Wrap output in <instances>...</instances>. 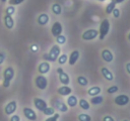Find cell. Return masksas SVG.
I'll return each mask as SVG.
<instances>
[{
	"mask_svg": "<svg viewBox=\"0 0 130 121\" xmlns=\"http://www.w3.org/2000/svg\"><path fill=\"white\" fill-rule=\"evenodd\" d=\"M110 31V21L108 18H105L102 20L100 24V30H99V35H100V40H103L109 33Z\"/></svg>",
	"mask_w": 130,
	"mask_h": 121,
	"instance_id": "3",
	"label": "cell"
},
{
	"mask_svg": "<svg viewBox=\"0 0 130 121\" xmlns=\"http://www.w3.org/2000/svg\"><path fill=\"white\" fill-rule=\"evenodd\" d=\"M62 31H63V26L61 24V22L59 21H56L53 23L52 27H51V33L53 36H58L60 34H62Z\"/></svg>",
	"mask_w": 130,
	"mask_h": 121,
	"instance_id": "9",
	"label": "cell"
},
{
	"mask_svg": "<svg viewBox=\"0 0 130 121\" xmlns=\"http://www.w3.org/2000/svg\"><path fill=\"white\" fill-rule=\"evenodd\" d=\"M49 20H50V17H49V15H48L47 13H42V14H40V15L38 16L37 22H38V24H39V25H41V26H44V25L48 24Z\"/></svg>",
	"mask_w": 130,
	"mask_h": 121,
	"instance_id": "18",
	"label": "cell"
},
{
	"mask_svg": "<svg viewBox=\"0 0 130 121\" xmlns=\"http://www.w3.org/2000/svg\"><path fill=\"white\" fill-rule=\"evenodd\" d=\"M102 92V88L99 87V86H93V87H90L88 90H87V94L89 96H95V95H100Z\"/></svg>",
	"mask_w": 130,
	"mask_h": 121,
	"instance_id": "21",
	"label": "cell"
},
{
	"mask_svg": "<svg viewBox=\"0 0 130 121\" xmlns=\"http://www.w3.org/2000/svg\"><path fill=\"white\" fill-rule=\"evenodd\" d=\"M103 121H114V118L111 117V116H109V115H107V116H105L103 118Z\"/></svg>",
	"mask_w": 130,
	"mask_h": 121,
	"instance_id": "39",
	"label": "cell"
},
{
	"mask_svg": "<svg viewBox=\"0 0 130 121\" xmlns=\"http://www.w3.org/2000/svg\"><path fill=\"white\" fill-rule=\"evenodd\" d=\"M118 90H119L118 86H111L110 88H108L107 92H108L109 94H114V93H116V92H117Z\"/></svg>",
	"mask_w": 130,
	"mask_h": 121,
	"instance_id": "33",
	"label": "cell"
},
{
	"mask_svg": "<svg viewBox=\"0 0 130 121\" xmlns=\"http://www.w3.org/2000/svg\"><path fill=\"white\" fill-rule=\"evenodd\" d=\"M1 1H2L3 3H5V2H6V1H8V0H1Z\"/></svg>",
	"mask_w": 130,
	"mask_h": 121,
	"instance_id": "43",
	"label": "cell"
},
{
	"mask_svg": "<svg viewBox=\"0 0 130 121\" xmlns=\"http://www.w3.org/2000/svg\"><path fill=\"white\" fill-rule=\"evenodd\" d=\"M5 58H6V55H5V53H3V52H0V65H2V64L4 63Z\"/></svg>",
	"mask_w": 130,
	"mask_h": 121,
	"instance_id": "38",
	"label": "cell"
},
{
	"mask_svg": "<svg viewBox=\"0 0 130 121\" xmlns=\"http://www.w3.org/2000/svg\"><path fill=\"white\" fill-rule=\"evenodd\" d=\"M56 41H57V43H58L59 45H60V44H64V43L66 42V36L63 35V34H60V35L56 36Z\"/></svg>",
	"mask_w": 130,
	"mask_h": 121,
	"instance_id": "30",
	"label": "cell"
},
{
	"mask_svg": "<svg viewBox=\"0 0 130 121\" xmlns=\"http://www.w3.org/2000/svg\"><path fill=\"white\" fill-rule=\"evenodd\" d=\"M34 105H35V107H36L39 111H42V112L48 107L47 102H46L45 100L41 99V98H35V99H34Z\"/></svg>",
	"mask_w": 130,
	"mask_h": 121,
	"instance_id": "11",
	"label": "cell"
},
{
	"mask_svg": "<svg viewBox=\"0 0 130 121\" xmlns=\"http://www.w3.org/2000/svg\"><path fill=\"white\" fill-rule=\"evenodd\" d=\"M10 121H20V117L18 115H12L10 117Z\"/></svg>",
	"mask_w": 130,
	"mask_h": 121,
	"instance_id": "37",
	"label": "cell"
},
{
	"mask_svg": "<svg viewBox=\"0 0 130 121\" xmlns=\"http://www.w3.org/2000/svg\"><path fill=\"white\" fill-rule=\"evenodd\" d=\"M115 104L118 105V106H126L129 102H130V98L128 95L126 94H121V95H118L115 100H114Z\"/></svg>",
	"mask_w": 130,
	"mask_h": 121,
	"instance_id": "6",
	"label": "cell"
},
{
	"mask_svg": "<svg viewBox=\"0 0 130 121\" xmlns=\"http://www.w3.org/2000/svg\"><path fill=\"white\" fill-rule=\"evenodd\" d=\"M125 69H126V72L130 75V63H127L126 66H125Z\"/></svg>",
	"mask_w": 130,
	"mask_h": 121,
	"instance_id": "40",
	"label": "cell"
},
{
	"mask_svg": "<svg viewBox=\"0 0 130 121\" xmlns=\"http://www.w3.org/2000/svg\"><path fill=\"white\" fill-rule=\"evenodd\" d=\"M76 81H77V83H78L80 86H82V87H85V86L88 85V80H87L85 77H83V76H78L77 79H76Z\"/></svg>",
	"mask_w": 130,
	"mask_h": 121,
	"instance_id": "25",
	"label": "cell"
},
{
	"mask_svg": "<svg viewBox=\"0 0 130 121\" xmlns=\"http://www.w3.org/2000/svg\"><path fill=\"white\" fill-rule=\"evenodd\" d=\"M128 39H129V41H130V33L128 34Z\"/></svg>",
	"mask_w": 130,
	"mask_h": 121,
	"instance_id": "42",
	"label": "cell"
},
{
	"mask_svg": "<svg viewBox=\"0 0 130 121\" xmlns=\"http://www.w3.org/2000/svg\"><path fill=\"white\" fill-rule=\"evenodd\" d=\"M101 55H102V58H103L106 63H111V62H113V59H114V54H113V52H112L110 49H108V48L103 49L102 52H101Z\"/></svg>",
	"mask_w": 130,
	"mask_h": 121,
	"instance_id": "12",
	"label": "cell"
},
{
	"mask_svg": "<svg viewBox=\"0 0 130 121\" xmlns=\"http://www.w3.org/2000/svg\"><path fill=\"white\" fill-rule=\"evenodd\" d=\"M15 13V7L14 5H9L6 7L5 9V14H9V15H13Z\"/></svg>",
	"mask_w": 130,
	"mask_h": 121,
	"instance_id": "31",
	"label": "cell"
},
{
	"mask_svg": "<svg viewBox=\"0 0 130 121\" xmlns=\"http://www.w3.org/2000/svg\"><path fill=\"white\" fill-rule=\"evenodd\" d=\"M59 118H60V114H59V113H54L53 115L49 116L46 120H47V121H56V120H58Z\"/></svg>",
	"mask_w": 130,
	"mask_h": 121,
	"instance_id": "32",
	"label": "cell"
},
{
	"mask_svg": "<svg viewBox=\"0 0 130 121\" xmlns=\"http://www.w3.org/2000/svg\"><path fill=\"white\" fill-rule=\"evenodd\" d=\"M99 36V30L96 29H93V28H90V29H87L85 30L82 35H81V38L83 40H92L94 38H96Z\"/></svg>",
	"mask_w": 130,
	"mask_h": 121,
	"instance_id": "5",
	"label": "cell"
},
{
	"mask_svg": "<svg viewBox=\"0 0 130 121\" xmlns=\"http://www.w3.org/2000/svg\"><path fill=\"white\" fill-rule=\"evenodd\" d=\"M104 101V97L101 96V95H95V96H92L91 99H90V103L92 105H100L102 104Z\"/></svg>",
	"mask_w": 130,
	"mask_h": 121,
	"instance_id": "22",
	"label": "cell"
},
{
	"mask_svg": "<svg viewBox=\"0 0 130 121\" xmlns=\"http://www.w3.org/2000/svg\"><path fill=\"white\" fill-rule=\"evenodd\" d=\"M30 50H31L32 52L39 51V46H38V44H31V45H30Z\"/></svg>",
	"mask_w": 130,
	"mask_h": 121,
	"instance_id": "36",
	"label": "cell"
},
{
	"mask_svg": "<svg viewBox=\"0 0 130 121\" xmlns=\"http://www.w3.org/2000/svg\"><path fill=\"white\" fill-rule=\"evenodd\" d=\"M111 1H114L116 4H119V3H122V2H124L125 0H111Z\"/></svg>",
	"mask_w": 130,
	"mask_h": 121,
	"instance_id": "41",
	"label": "cell"
},
{
	"mask_svg": "<svg viewBox=\"0 0 130 121\" xmlns=\"http://www.w3.org/2000/svg\"><path fill=\"white\" fill-rule=\"evenodd\" d=\"M98 1H100V2H104V1H106V0H98Z\"/></svg>",
	"mask_w": 130,
	"mask_h": 121,
	"instance_id": "44",
	"label": "cell"
},
{
	"mask_svg": "<svg viewBox=\"0 0 130 121\" xmlns=\"http://www.w3.org/2000/svg\"><path fill=\"white\" fill-rule=\"evenodd\" d=\"M52 9V12L55 14V15H60L62 13V6L59 4V3H54L51 7Z\"/></svg>",
	"mask_w": 130,
	"mask_h": 121,
	"instance_id": "23",
	"label": "cell"
},
{
	"mask_svg": "<svg viewBox=\"0 0 130 121\" xmlns=\"http://www.w3.org/2000/svg\"><path fill=\"white\" fill-rule=\"evenodd\" d=\"M57 93L59 95H61V96H69L72 93V89L68 85H63V86L58 88Z\"/></svg>",
	"mask_w": 130,
	"mask_h": 121,
	"instance_id": "16",
	"label": "cell"
},
{
	"mask_svg": "<svg viewBox=\"0 0 130 121\" xmlns=\"http://www.w3.org/2000/svg\"><path fill=\"white\" fill-rule=\"evenodd\" d=\"M57 73H58L59 81L61 82V84H63V85H68V84L70 83V78H69L68 74L65 73L62 68H58V69H57Z\"/></svg>",
	"mask_w": 130,
	"mask_h": 121,
	"instance_id": "7",
	"label": "cell"
},
{
	"mask_svg": "<svg viewBox=\"0 0 130 121\" xmlns=\"http://www.w3.org/2000/svg\"><path fill=\"white\" fill-rule=\"evenodd\" d=\"M50 70H51V65L49 64L48 60L42 62V63L39 65V67H38V71H39V73L42 74V75L48 74V73L50 72Z\"/></svg>",
	"mask_w": 130,
	"mask_h": 121,
	"instance_id": "13",
	"label": "cell"
},
{
	"mask_svg": "<svg viewBox=\"0 0 130 121\" xmlns=\"http://www.w3.org/2000/svg\"><path fill=\"white\" fill-rule=\"evenodd\" d=\"M112 14H113V16H114L115 18H119V17H120V10H119L117 7H115L114 10H113V12H112Z\"/></svg>",
	"mask_w": 130,
	"mask_h": 121,
	"instance_id": "35",
	"label": "cell"
},
{
	"mask_svg": "<svg viewBox=\"0 0 130 121\" xmlns=\"http://www.w3.org/2000/svg\"><path fill=\"white\" fill-rule=\"evenodd\" d=\"M78 120L79 121H90L91 120V117L85 113H81L78 115Z\"/></svg>",
	"mask_w": 130,
	"mask_h": 121,
	"instance_id": "29",
	"label": "cell"
},
{
	"mask_svg": "<svg viewBox=\"0 0 130 121\" xmlns=\"http://www.w3.org/2000/svg\"><path fill=\"white\" fill-rule=\"evenodd\" d=\"M43 113H44V115H46V116H51V115H53V114L55 113V108L48 106V107L43 111Z\"/></svg>",
	"mask_w": 130,
	"mask_h": 121,
	"instance_id": "28",
	"label": "cell"
},
{
	"mask_svg": "<svg viewBox=\"0 0 130 121\" xmlns=\"http://www.w3.org/2000/svg\"><path fill=\"white\" fill-rule=\"evenodd\" d=\"M15 72L13 70V68L11 67H7L4 72H3V87L4 88H8L10 86V83L12 81V79L14 78Z\"/></svg>",
	"mask_w": 130,
	"mask_h": 121,
	"instance_id": "2",
	"label": "cell"
},
{
	"mask_svg": "<svg viewBox=\"0 0 130 121\" xmlns=\"http://www.w3.org/2000/svg\"><path fill=\"white\" fill-rule=\"evenodd\" d=\"M35 84H36V87L42 91L46 90L47 87H48V79L44 76V75H39L36 77L35 79Z\"/></svg>",
	"mask_w": 130,
	"mask_h": 121,
	"instance_id": "4",
	"label": "cell"
},
{
	"mask_svg": "<svg viewBox=\"0 0 130 121\" xmlns=\"http://www.w3.org/2000/svg\"><path fill=\"white\" fill-rule=\"evenodd\" d=\"M116 3L114 2V1H111L107 6H106V13L107 14H112V12H113V10H114V8L116 7Z\"/></svg>",
	"mask_w": 130,
	"mask_h": 121,
	"instance_id": "26",
	"label": "cell"
},
{
	"mask_svg": "<svg viewBox=\"0 0 130 121\" xmlns=\"http://www.w3.org/2000/svg\"><path fill=\"white\" fill-rule=\"evenodd\" d=\"M3 20H4V24H5L6 28H8V29H12V28L14 27V19H13L12 15L5 14Z\"/></svg>",
	"mask_w": 130,
	"mask_h": 121,
	"instance_id": "17",
	"label": "cell"
},
{
	"mask_svg": "<svg viewBox=\"0 0 130 121\" xmlns=\"http://www.w3.org/2000/svg\"><path fill=\"white\" fill-rule=\"evenodd\" d=\"M101 73H102V75H103V77L107 80V81H113L114 80V75H113V73L108 69V68H102L101 69Z\"/></svg>",
	"mask_w": 130,
	"mask_h": 121,
	"instance_id": "19",
	"label": "cell"
},
{
	"mask_svg": "<svg viewBox=\"0 0 130 121\" xmlns=\"http://www.w3.org/2000/svg\"><path fill=\"white\" fill-rule=\"evenodd\" d=\"M53 104L55 105L54 108H56L59 112H62V113H65L68 111V105H66L64 102L60 101V100H54L53 101Z\"/></svg>",
	"mask_w": 130,
	"mask_h": 121,
	"instance_id": "14",
	"label": "cell"
},
{
	"mask_svg": "<svg viewBox=\"0 0 130 121\" xmlns=\"http://www.w3.org/2000/svg\"><path fill=\"white\" fill-rule=\"evenodd\" d=\"M16 109H17V103H16V101H10L9 103H7L6 105H5V108H4V112H5V114L6 115H12L13 113H15V111H16Z\"/></svg>",
	"mask_w": 130,
	"mask_h": 121,
	"instance_id": "8",
	"label": "cell"
},
{
	"mask_svg": "<svg viewBox=\"0 0 130 121\" xmlns=\"http://www.w3.org/2000/svg\"><path fill=\"white\" fill-rule=\"evenodd\" d=\"M25 0H8V3H9V5H19V4H21V3H23Z\"/></svg>",
	"mask_w": 130,
	"mask_h": 121,
	"instance_id": "34",
	"label": "cell"
},
{
	"mask_svg": "<svg viewBox=\"0 0 130 121\" xmlns=\"http://www.w3.org/2000/svg\"><path fill=\"white\" fill-rule=\"evenodd\" d=\"M78 104V99H77V97L75 96V95H69V97L67 98V105H68V107H70V108H74L76 105Z\"/></svg>",
	"mask_w": 130,
	"mask_h": 121,
	"instance_id": "20",
	"label": "cell"
},
{
	"mask_svg": "<svg viewBox=\"0 0 130 121\" xmlns=\"http://www.w3.org/2000/svg\"><path fill=\"white\" fill-rule=\"evenodd\" d=\"M23 115L25 116L26 119L30 120V121H36L37 120V113L29 107H24L23 108Z\"/></svg>",
	"mask_w": 130,
	"mask_h": 121,
	"instance_id": "10",
	"label": "cell"
},
{
	"mask_svg": "<svg viewBox=\"0 0 130 121\" xmlns=\"http://www.w3.org/2000/svg\"><path fill=\"white\" fill-rule=\"evenodd\" d=\"M79 56H80L79 50H77V49L73 50V51L70 53V55L68 56V64H69L70 66H74V65L76 64V62L78 60Z\"/></svg>",
	"mask_w": 130,
	"mask_h": 121,
	"instance_id": "15",
	"label": "cell"
},
{
	"mask_svg": "<svg viewBox=\"0 0 130 121\" xmlns=\"http://www.w3.org/2000/svg\"><path fill=\"white\" fill-rule=\"evenodd\" d=\"M61 54V48L59 46V44H54L50 51L48 53H45L44 54V59L48 60V62H56L59 57V55Z\"/></svg>",
	"mask_w": 130,
	"mask_h": 121,
	"instance_id": "1",
	"label": "cell"
},
{
	"mask_svg": "<svg viewBox=\"0 0 130 121\" xmlns=\"http://www.w3.org/2000/svg\"><path fill=\"white\" fill-rule=\"evenodd\" d=\"M57 60H58L59 65H64V64H66L68 62V55L65 54V53H62V54L59 55V57H58Z\"/></svg>",
	"mask_w": 130,
	"mask_h": 121,
	"instance_id": "27",
	"label": "cell"
},
{
	"mask_svg": "<svg viewBox=\"0 0 130 121\" xmlns=\"http://www.w3.org/2000/svg\"><path fill=\"white\" fill-rule=\"evenodd\" d=\"M78 105H79V107H80L81 109H83V110H88V109L90 108L89 102H88L87 100H85V99H80V100L78 101Z\"/></svg>",
	"mask_w": 130,
	"mask_h": 121,
	"instance_id": "24",
	"label": "cell"
}]
</instances>
